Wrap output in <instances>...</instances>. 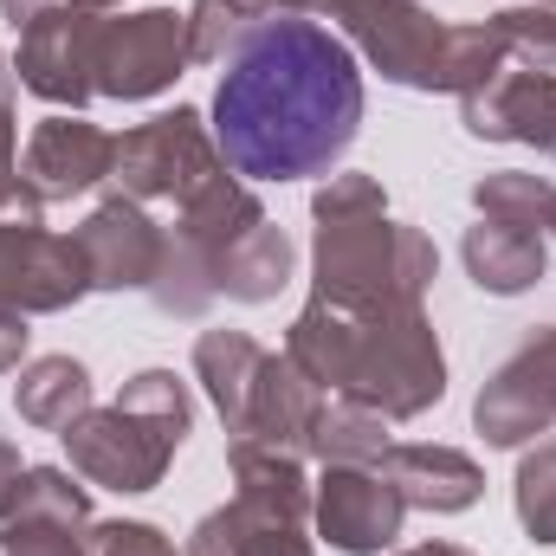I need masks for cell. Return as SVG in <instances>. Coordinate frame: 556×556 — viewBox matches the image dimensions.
I'll return each instance as SVG.
<instances>
[{"label":"cell","mask_w":556,"mask_h":556,"mask_svg":"<svg viewBox=\"0 0 556 556\" xmlns=\"http://www.w3.org/2000/svg\"><path fill=\"white\" fill-rule=\"evenodd\" d=\"M304 531H311V525H291V518H273V511L233 498V505L207 511V518L188 531L181 556H317Z\"/></svg>","instance_id":"d6986e66"},{"label":"cell","mask_w":556,"mask_h":556,"mask_svg":"<svg viewBox=\"0 0 556 556\" xmlns=\"http://www.w3.org/2000/svg\"><path fill=\"white\" fill-rule=\"evenodd\" d=\"M472 427L485 433V446H525L556 427V324L531 330L479 389Z\"/></svg>","instance_id":"8fae6325"},{"label":"cell","mask_w":556,"mask_h":556,"mask_svg":"<svg viewBox=\"0 0 556 556\" xmlns=\"http://www.w3.org/2000/svg\"><path fill=\"white\" fill-rule=\"evenodd\" d=\"M459 260H466V278L492 298H518L531 291L544 266H551V240L538 227H511V220H479L466 227L459 240Z\"/></svg>","instance_id":"ac0fdd59"},{"label":"cell","mask_w":556,"mask_h":556,"mask_svg":"<svg viewBox=\"0 0 556 556\" xmlns=\"http://www.w3.org/2000/svg\"><path fill=\"white\" fill-rule=\"evenodd\" d=\"M472 207L479 220H511V227H551V207H556V181L551 175H531V168H498L472 188Z\"/></svg>","instance_id":"d4e9b609"},{"label":"cell","mask_w":556,"mask_h":556,"mask_svg":"<svg viewBox=\"0 0 556 556\" xmlns=\"http://www.w3.org/2000/svg\"><path fill=\"white\" fill-rule=\"evenodd\" d=\"M227 162H220V142L214 130L201 124V111H188V104H175V111H162V117H149L137 130H124L117 137V162H111V188L117 194H130V201H188L194 188H207L214 175H220Z\"/></svg>","instance_id":"52a82bcc"},{"label":"cell","mask_w":556,"mask_h":556,"mask_svg":"<svg viewBox=\"0 0 556 556\" xmlns=\"http://www.w3.org/2000/svg\"><path fill=\"white\" fill-rule=\"evenodd\" d=\"M544 7H556V0H544Z\"/></svg>","instance_id":"74e56055"},{"label":"cell","mask_w":556,"mask_h":556,"mask_svg":"<svg viewBox=\"0 0 556 556\" xmlns=\"http://www.w3.org/2000/svg\"><path fill=\"white\" fill-rule=\"evenodd\" d=\"M98 20L104 13H85L72 0L46 7L33 26H20V52H13V72L20 85L52 104V111H85L98 98Z\"/></svg>","instance_id":"30bf717a"},{"label":"cell","mask_w":556,"mask_h":556,"mask_svg":"<svg viewBox=\"0 0 556 556\" xmlns=\"http://www.w3.org/2000/svg\"><path fill=\"white\" fill-rule=\"evenodd\" d=\"M227 472H233L240 505H260V511L291 518V525H311V479H304L298 453H278V446H260V440H233Z\"/></svg>","instance_id":"44dd1931"},{"label":"cell","mask_w":556,"mask_h":556,"mask_svg":"<svg viewBox=\"0 0 556 556\" xmlns=\"http://www.w3.org/2000/svg\"><path fill=\"white\" fill-rule=\"evenodd\" d=\"M363 124L350 39L304 13H260L214 85V142L240 181L330 175Z\"/></svg>","instance_id":"6da1fadb"},{"label":"cell","mask_w":556,"mask_h":556,"mask_svg":"<svg viewBox=\"0 0 556 556\" xmlns=\"http://www.w3.org/2000/svg\"><path fill=\"white\" fill-rule=\"evenodd\" d=\"M253 227H266L260 194H253L233 168H220L207 188H194V194L181 201V220H175V233H168V247H162V273L149 285V298H155L162 311H175V317H201V311L220 298V266H227V253H233Z\"/></svg>","instance_id":"8992f818"},{"label":"cell","mask_w":556,"mask_h":556,"mask_svg":"<svg viewBox=\"0 0 556 556\" xmlns=\"http://www.w3.org/2000/svg\"><path fill=\"white\" fill-rule=\"evenodd\" d=\"M85 556H181V551H175V538H162L142 518H111V525H91Z\"/></svg>","instance_id":"f546056e"},{"label":"cell","mask_w":556,"mask_h":556,"mask_svg":"<svg viewBox=\"0 0 556 556\" xmlns=\"http://www.w3.org/2000/svg\"><path fill=\"white\" fill-rule=\"evenodd\" d=\"M285 356L304 382L369 408L382 420H415L446 395V356L427 311H337L311 298L291 317Z\"/></svg>","instance_id":"7a4b0ae2"},{"label":"cell","mask_w":556,"mask_h":556,"mask_svg":"<svg viewBox=\"0 0 556 556\" xmlns=\"http://www.w3.org/2000/svg\"><path fill=\"white\" fill-rule=\"evenodd\" d=\"M162 247H168V227H155L149 207L117 194V188L78 227V253L91 266V291H149L155 273H162Z\"/></svg>","instance_id":"9a60e30c"},{"label":"cell","mask_w":556,"mask_h":556,"mask_svg":"<svg viewBox=\"0 0 556 556\" xmlns=\"http://www.w3.org/2000/svg\"><path fill=\"white\" fill-rule=\"evenodd\" d=\"M91 485L65 466H20L0 492V556H85Z\"/></svg>","instance_id":"9c48e42d"},{"label":"cell","mask_w":556,"mask_h":556,"mask_svg":"<svg viewBox=\"0 0 556 556\" xmlns=\"http://www.w3.org/2000/svg\"><path fill=\"white\" fill-rule=\"evenodd\" d=\"M376 472L402 492L408 511H433V518H453V511H472L479 492H485V472L472 453L459 446H427V440H402L376 459Z\"/></svg>","instance_id":"e0dca14e"},{"label":"cell","mask_w":556,"mask_h":556,"mask_svg":"<svg viewBox=\"0 0 556 556\" xmlns=\"http://www.w3.org/2000/svg\"><path fill=\"white\" fill-rule=\"evenodd\" d=\"M395 556H472V551H466V544H440V538H433V544H408V551H395Z\"/></svg>","instance_id":"e575fe53"},{"label":"cell","mask_w":556,"mask_h":556,"mask_svg":"<svg viewBox=\"0 0 556 556\" xmlns=\"http://www.w3.org/2000/svg\"><path fill=\"white\" fill-rule=\"evenodd\" d=\"M544 240H556V207H551V227H544Z\"/></svg>","instance_id":"8d00e7d4"},{"label":"cell","mask_w":556,"mask_h":556,"mask_svg":"<svg viewBox=\"0 0 556 556\" xmlns=\"http://www.w3.org/2000/svg\"><path fill=\"white\" fill-rule=\"evenodd\" d=\"M459 124L479 142H525L538 155H556V72L505 59L485 85L459 98Z\"/></svg>","instance_id":"5bb4252c"},{"label":"cell","mask_w":556,"mask_h":556,"mask_svg":"<svg viewBox=\"0 0 556 556\" xmlns=\"http://www.w3.org/2000/svg\"><path fill=\"white\" fill-rule=\"evenodd\" d=\"M253 7H260V13H304V20L330 13V20H337V13H343L350 0H253Z\"/></svg>","instance_id":"1f68e13d"},{"label":"cell","mask_w":556,"mask_h":556,"mask_svg":"<svg viewBox=\"0 0 556 556\" xmlns=\"http://www.w3.org/2000/svg\"><path fill=\"white\" fill-rule=\"evenodd\" d=\"M511 498H518V525H525V538H531V544H556V433L551 440H538V446L518 459V485H511Z\"/></svg>","instance_id":"83f0119b"},{"label":"cell","mask_w":556,"mask_h":556,"mask_svg":"<svg viewBox=\"0 0 556 556\" xmlns=\"http://www.w3.org/2000/svg\"><path fill=\"white\" fill-rule=\"evenodd\" d=\"M194 427V395L175 369H137L117 402L104 408H85L59 440H65V459L85 485H104V492H155L168 459L181 453Z\"/></svg>","instance_id":"277c9868"},{"label":"cell","mask_w":556,"mask_h":556,"mask_svg":"<svg viewBox=\"0 0 556 556\" xmlns=\"http://www.w3.org/2000/svg\"><path fill=\"white\" fill-rule=\"evenodd\" d=\"M389 446H395V440H389V420L382 415H369V408H356V402H343V395L317 408L311 453H317L324 466H376Z\"/></svg>","instance_id":"cb8c5ba5"},{"label":"cell","mask_w":556,"mask_h":556,"mask_svg":"<svg viewBox=\"0 0 556 556\" xmlns=\"http://www.w3.org/2000/svg\"><path fill=\"white\" fill-rule=\"evenodd\" d=\"M311 298L337 311H415L440 273L433 240L389 214V194L376 175H330L311 194Z\"/></svg>","instance_id":"3957f363"},{"label":"cell","mask_w":556,"mask_h":556,"mask_svg":"<svg viewBox=\"0 0 556 556\" xmlns=\"http://www.w3.org/2000/svg\"><path fill=\"white\" fill-rule=\"evenodd\" d=\"M91 291V266L78 253V233H52L46 220H0V304L39 317L72 311Z\"/></svg>","instance_id":"7c38bea8"},{"label":"cell","mask_w":556,"mask_h":556,"mask_svg":"<svg viewBox=\"0 0 556 556\" xmlns=\"http://www.w3.org/2000/svg\"><path fill=\"white\" fill-rule=\"evenodd\" d=\"M291 240H285V227H253L233 253H227V266H220V298H233V304H266L285 291V278H291Z\"/></svg>","instance_id":"603a6c76"},{"label":"cell","mask_w":556,"mask_h":556,"mask_svg":"<svg viewBox=\"0 0 556 556\" xmlns=\"http://www.w3.org/2000/svg\"><path fill=\"white\" fill-rule=\"evenodd\" d=\"M188 72V13L175 7H142L98 20V98L142 104L162 98Z\"/></svg>","instance_id":"ba28073f"},{"label":"cell","mask_w":556,"mask_h":556,"mask_svg":"<svg viewBox=\"0 0 556 556\" xmlns=\"http://www.w3.org/2000/svg\"><path fill=\"white\" fill-rule=\"evenodd\" d=\"M91 408V369L72 363V356H33L20 363V382H13V415L39 433H65L72 420Z\"/></svg>","instance_id":"7402d4cb"},{"label":"cell","mask_w":556,"mask_h":556,"mask_svg":"<svg viewBox=\"0 0 556 556\" xmlns=\"http://www.w3.org/2000/svg\"><path fill=\"white\" fill-rule=\"evenodd\" d=\"M260 20L253 0H194L188 7V65H227V52Z\"/></svg>","instance_id":"f1b7e54d"},{"label":"cell","mask_w":556,"mask_h":556,"mask_svg":"<svg viewBox=\"0 0 556 556\" xmlns=\"http://www.w3.org/2000/svg\"><path fill=\"white\" fill-rule=\"evenodd\" d=\"M72 7H85V13H111V7H124V0H72Z\"/></svg>","instance_id":"d590c367"},{"label":"cell","mask_w":556,"mask_h":556,"mask_svg":"<svg viewBox=\"0 0 556 556\" xmlns=\"http://www.w3.org/2000/svg\"><path fill=\"white\" fill-rule=\"evenodd\" d=\"M266 356H273V350H260L247 330H201V337H194V382H201L207 402L220 408L227 433H240V420L253 408V389H260Z\"/></svg>","instance_id":"ffe728a7"},{"label":"cell","mask_w":556,"mask_h":556,"mask_svg":"<svg viewBox=\"0 0 556 556\" xmlns=\"http://www.w3.org/2000/svg\"><path fill=\"white\" fill-rule=\"evenodd\" d=\"M337 20H343L350 46H356L389 85H408V91L466 98L472 85H485V78L505 65L492 26L440 20V13H427L420 0H350Z\"/></svg>","instance_id":"5b68a950"},{"label":"cell","mask_w":556,"mask_h":556,"mask_svg":"<svg viewBox=\"0 0 556 556\" xmlns=\"http://www.w3.org/2000/svg\"><path fill=\"white\" fill-rule=\"evenodd\" d=\"M13 98H20V72L0 52V220H39L46 201L26 188L20 175V124H13Z\"/></svg>","instance_id":"4316f807"},{"label":"cell","mask_w":556,"mask_h":556,"mask_svg":"<svg viewBox=\"0 0 556 556\" xmlns=\"http://www.w3.org/2000/svg\"><path fill=\"white\" fill-rule=\"evenodd\" d=\"M26 343H33V330H26V311L0 304V376H20V363H26Z\"/></svg>","instance_id":"4dcf8cb0"},{"label":"cell","mask_w":556,"mask_h":556,"mask_svg":"<svg viewBox=\"0 0 556 556\" xmlns=\"http://www.w3.org/2000/svg\"><path fill=\"white\" fill-rule=\"evenodd\" d=\"M111 162H117V137L85 124L78 111H52L46 124H33V137L20 149V175L26 188L52 207V201H72V194H91L98 181H111Z\"/></svg>","instance_id":"2e32d148"},{"label":"cell","mask_w":556,"mask_h":556,"mask_svg":"<svg viewBox=\"0 0 556 556\" xmlns=\"http://www.w3.org/2000/svg\"><path fill=\"white\" fill-rule=\"evenodd\" d=\"M46 7H59V0H0V20H13V26H33Z\"/></svg>","instance_id":"d6a6232c"},{"label":"cell","mask_w":556,"mask_h":556,"mask_svg":"<svg viewBox=\"0 0 556 556\" xmlns=\"http://www.w3.org/2000/svg\"><path fill=\"white\" fill-rule=\"evenodd\" d=\"M485 26H492L498 52H505L511 65L556 72V7H544V0H511V7H505V13H492Z\"/></svg>","instance_id":"484cf974"},{"label":"cell","mask_w":556,"mask_h":556,"mask_svg":"<svg viewBox=\"0 0 556 556\" xmlns=\"http://www.w3.org/2000/svg\"><path fill=\"white\" fill-rule=\"evenodd\" d=\"M402 492L376 472V466H324V479L311 485V525L330 551L343 556H382L402 538Z\"/></svg>","instance_id":"4fadbf2b"},{"label":"cell","mask_w":556,"mask_h":556,"mask_svg":"<svg viewBox=\"0 0 556 556\" xmlns=\"http://www.w3.org/2000/svg\"><path fill=\"white\" fill-rule=\"evenodd\" d=\"M13 479H20V446H13V440H0V492H7Z\"/></svg>","instance_id":"836d02e7"}]
</instances>
